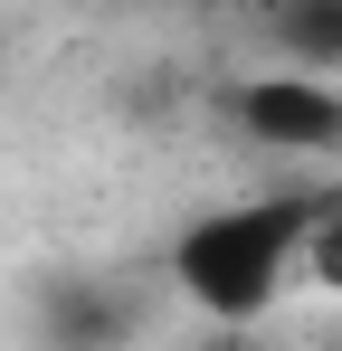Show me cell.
Returning a JSON list of instances; mask_svg holds the SVG:
<instances>
[{"label":"cell","instance_id":"obj_1","mask_svg":"<svg viewBox=\"0 0 342 351\" xmlns=\"http://www.w3.org/2000/svg\"><path fill=\"white\" fill-rule=\"evenodd\" d=\"M304 276V199H228L171 237V285L219 332H247Z\"/></svg>","mask_w":342,"mask_h":351},{"label":"cell","instance_id":"obj_4","mask_svg":"<svg viewBox=\"0 0 342 351\" xmlns=\"http://www.w3.org/2000/svg\"><path fill=\"white\" fill-rule=\"evenodd\" d=\"M304 285L323 304H342V190L304 199Z\"/></svg>","mask_w":342,"mask_h":351},{"label":"cell","instance_id":"obj_5","mask_svg":"<svg viewBox=\"0 0 342 351\" xmlns=\"http://www.w3.org/2000/svg\"><path fill=\"white\" fill-rule=\"evenodd\" d=\"M200 351H247V342H238V332H219V342H200Z\"/></svg>","mask_w":342,"mask_h":351},{"label":"cell","instance_id":"obj_2","mask_svg":"<svg viewBox=\"0 0 342 351\" xmlns=\"http://www.w3.org/2000/svg\"><path fill=\"white\" fill-rule=\"evenodd\" d=\"M228 114L266 152H333L342 143V86L333 76H304V66H266V76H247L228 95Z\"/></svg>","mask_w":342,"mask_h":351},{"label":"cell","instance_id":"obj_3","mask_svg":"<svg viewBox=\"0 0 342 351\" xmlns=\"http://www.w3.org/2000/svg\"><path fill=\"white\" fill-rule=\"evenodd\" d=\"M266 38L304 76H333L342 66V0H266Z\"/></svg>","mask_w":342,"mask_h":351}]
</instances>
